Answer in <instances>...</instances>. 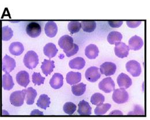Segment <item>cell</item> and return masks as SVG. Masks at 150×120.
Listing matches in <instances>:
<instances>
[{
    "instance_id": "obj_1",
    "label": "cell",
    "mask_w": 150,
    "mask_h": 120,
    "mask_svg": "<svg viewBox=\"0 0 150 120\" xmlns=\"http://www.w3.org/2000/svg\"><path fill=\"white\" fill-rule=\"evenodd\" d=\"M23 62L25 66L30 70L35 68L39 63V59L37 53L33 51H28L24 55Z\"/></svg>"
},
{
    "instance_id": "obj_2",
    "label": "cell",
    "mask_w": 150,
    "mask_h": 120,
    "mask_svg": "<svg viewBox=\"0 0 150 120\" xmlns=\"http://www.w3.org/2000/svg\"><path fill=\"white\" fill-rule=\"evenodd\" d=\"M112 99L114 102L118 104H122L127 102L129 99L128 92L123 89H116L114 91Z\"/></svg>"
},
{
    "instance_id": "obj_3",
    "label": "cell",
    "mask_w": 150,
    "mask_h": 120,
    "mask_svg": "<svg viewBox=\"0 0 150 120\" xmlns=\"http://www.w3.org/2000/svg\"><path fill=\"white\" fill-rule=\"evenodd\" d=\"M25 97L24 89L13 92L10 96L11 103L16 107L21 106L23 105Z\"/></svg>"
},
{
    "instance_id": "obj_4",
    "label": "cell",
    "mask_w": 150,
    "mask_h": 120,
    "mask_svg": "<svg viewBox=\"0 0 150 120\" xmlns=\"http://www.w3.org/2000/svg\"><path fill=\"white\" fill-rule=\"evenodd\" d=\"M58 45L65 53L69 52L74 47V39L68 35H65L58 40Z\"/></svg>"
},
{
    "instance_id": "obj_5",
    "label": "cell",
    "mask_w": 150,
    "mask_h": 120,
    "mask_svg": "<svg viewBox=\"0 0 150 120\" xmlns=\"http://www.w3.org/2000/svg\"><path fill=\"white\" fill-rule=\"evenodd\" d=\"M126 69L133 77H139L142 73L140 64L136 60H130L126 64Z\"/></svg>"
},
{
    "instance_id": "obj_6",
    "label": "cell",
    "mask_w": 150,
    "mask_h": 120,
    "mask_svg": "<svg viewBox=\"0 0 150 120\" xmlns=\"http://www.w3.org/2000/svg\"><path fill=\"white\" fill-rule=\"evenodd\" d=\"M41 27L37 22H30L26 27V32L33 38L38 37L41 33Z\"/></svg>"
},
{
    "instance_id": "obj_7",
    "label": "cell",
    "mask_w": 150,
    "mask_h": 120,
    "mask_svg": "<svg viewBox=\"0 0 150 120\" xmlns=\"http://www.w3.org/2000/svg\"><path fill=\"white\" fill-rule=\"evenodd\" d=\"M129 47L124 43L120 42L115 44L114 52L115 55L120 58H124L128 56Z\"/></svg>"
},
{
    "instance_id": "obj_8",
    "label": "cell",
    "mask_w": 150,
    "mask_h": 120,
    "mask_svg": "<svg viewBox=\"0 0 150 120\" xmlns=\"http://www.w3.org/2000/svg\"><path fill=\"white\" fill-rule=\"evenodd\" d=\"M101 76L100 70L97 67H90L88 68L85 73L86 80L90 82H95L98 80Z\"/></svg>"
},
{
    "instance_id": "obj_9",
    "label": "cell",
    "mask_w": 150,
    "mask_h": 120,
    "mask_svg": "<svg viewBox=\"0 0 150 120\" xmlns=\"http://www.w3.org/2000/svg\"><path fill=\"white\" fill-rule=\"evenodd\" d=\"M99 89L106 93H110L114 90L115 83L112 78L108 77L101 80L98 84Z\"/></svg>"
},
{
    "instance_id": "obj_10",
    "label": "cell",
    "mask_w": 150,
    "mask_h": 120,
    "mask_svg": "<svg viewBox=\"0 0 150 120\" xmlns=\"http://www.w3.org/2000/svg\"><path fill=\"white\" fill-rule=\"evenodd\" d=\"M117 69L116 65L112 62L106 61L103 63L100 67V71L102 74L106 77L114 75Z\"/></svg>"
},
{
    "instance_id": "obj_11",
    "label": "cell",
    "mask_w": 150,
    "mask_h": 120,
    "mask_svg": "<svg viewBox=\"0 0 150 120\" xmlns=\"http://www.w3.org/2000/svg\"><path fill=\"white\" fill-rule=\"evenodd\" d=\"M16 67V61L8 55H6L2 60V71L5 73L12 72Z\"/></svg>"
},
{
    "instance_id": "obj_12",
    "label": "cell",
    "mask_w": 150,
    "mask_h": 120,
    "mask_svg": "<svg viewBox=\"0 0 150 120\" xmlns=\"http://www.w3.org/2000/svg\"><path fill=\"white\" fill-rule=\"evenodd\" d=\"M117 81L118 86L123 89H128L132 84L131 78L124 73H121L118 75Z\"/></svg>"
},
{
    "instance_id": "obj_13",
    "label": "cell",
    "mask_w": 150,
    "mask_h": 120,
    "mask_svg": "<svg viewBox=\"0 0 150 120\" xmlns=\"http://www.w3.org/2000/svg\"><path fill=\"white\" fill-rule=\"evenodd\" d=\"M16 80L20 86L26 87L30 82L29 74L25 71L19 72L16 77Z\"/></svg>"
},
{
    "instance_id": "obj_14",
    "label": "cell",
    "mask_w": 150,
    "mask_h": 120,
    "mask_svg": "<svg viewBox=\"0 0 150 120\" xmlns=\"http://www.w3.org/2000/svg\"><path fill=\"white\" fill-rule=\"evenodd\" d=\"M144 45V41L143 39L136 35L133 36L129 40V49L133 51H137L141 49Z\"/></svg>"
},
{
    "instance_id": "obj_15",
    "label": "cell",
    "mask_w": 150,
    "mask_h": 120,
    "mask_svg": "<svg viewBox=\"0 0 150 120\" xmlns=\"http://www.w3.org/2000/svg\"><path fill=\"white\" fill-rule=\"evenodd\" d=\"M58 27L54 21H48L45 27V32L49 38H54L56 35Z\"/></svg>"
},
{
    "instance_id": "obj_16",
    "label": "cell",
    "mask_w": 150,
    "mask_h": 120,
    "mask_svg": "<svg viewBox=\"0 0 150 120\" xmlns=\"http://www.w3.org/2000/svg\"><path fill=\"white\" fill-rule=\"evenodd\" d=\"M78 113L80 115H91L92 108L88 102L85 100L80 101L78 104Z\"/></svg>"
},
{
    "instance_id": "obj_17",
    "label": "cell",
    "mask_w": 150,
    "mask_h": 120,
    "mask_svg": "<svg viewBox=\"0 0 150 120\" xmlns=\"http://www.w3.org/2000/svg\"><path fill=\"white\" fill-rule=\"evenodd\" d=\"M51 87L54 89H60L64 84V78L59 73H55L49 82Z\"/></svg>"
},
{
    "instance_id": "obj_18",
    "label": "cell",
    "mask_w": 150,
    "mask_h": 120,
    "mask_svg": "<svg viewBox=\"0 0 150 120\" xmlns=\"http://www.w3.org/2000/svg\"><path fill=\"white\" fill-rule=\"evenodd\" d=\"M54 67V61L53 60L45 59L41 65L42 72L46 77L50 75L53 71Z\"/></svg>"
},
{
    "instance_id": "obj_19",
    "label": "cell",
    "mask_w": 150,
    "mask_h": 120,
    "mask_svg": "<svg viewBox=\"0 0 150 120\" xmlns=\"http://www.w3.org/2000/svg\"><path fill=\"white\" fill-rule=\"evenodd\" d=\"M44 54L49 59L54 58L58 52V49L54 44L52 43H47L43 48Z\"/></svg>"
},
{
    "instance_id": "obj_20",
    "label": "cell",
    "mask_w": 150,
    "mask_h": 120,
    "mask_svg": "<svg viewBox=\"0 0 150 120\" xmlns=\"http://www.w3.org/2000/svg\"><path fill=\"white\" fill-rule=\"evenodd\" d=\"M24 46L22 43L20 42H13L11 44L9 47L10 53L14 56H19L24 51Z\"/></svg>"
},
{
    "instance_id": "obj_21",
    "label": "cell",
    "mask_w": 150,
    "mask_h": 120,
    "mask_svg": "<svg viewBox=\"0 0 150 120\" xmlns=\"http://www.w3.org/2000/svg\"><path fill=\"white\" fill-rule=\"evenodd\" d=\"M99 52L98 47L93 44L88 45L85 50V55L90 59H95L98 56Z\"/></svg>"
},
{
    "instance_id": "obj_22",
    "label": "cell",
    "mask_w": 150,
    "mask_h": 120,
    "mask_svg": "<svg viewBox=\"0 0 150 120\" xmlns=\"http://www.w3.org/2000/svg\"><path fill=\"white\" fill-rule=\"evenodd\" d=\"M25 97V99L27 105H33L34 103L35 99L37 96V90L31 87L27 89H24Z\"/></svg>"
},
{
    "instance_id": "obj_23",
    "label": "cell",
    "mask_w": 150,
    "mask_h": 120,
    "mask_svg": "<svg viewBox=\"0 0 150 120\" xmlns=\"http://www.w3.org/2000/svg\"><path fill=\"white\" fill-rule=\"evenodd\" d=\"M81 80V74L79 72L71 71L67 74L66 80L67 83L72 85L78 83Z\"/></svg>"
},
{
    "instance_id": "obj_24",
    "label": "cell",
    "mask_w": 150,
    "mask_h": 120,
    "mask_svg": "<svg viewBox=\"0 0 150 120\" xmlns=\"http://www.w3.org/2000/svg\"><path fill=\"white\" fill-rule=\"evenodd\" d=\"M86 65V61L81 57H77L69 62V66L70 68L76 70H81Z\"/></svg>"
},
{
    "instance_id": "obj_25",
    "label": "cell",
    "mask_w": 150,
    "mask_h": 120,
    "mask_svg": "<svg viewBox=\"0 0 150 120\" xmlns=\"http://www.w3.org/2000/svg\"><path fill=\"white\" fill-rule=\"evenodd\" d=\"M14 82L12 76L6 73L2 76V87L5 90H11L14 86Z\"/></svg>"
},
{
    "instance_id": "obj_26",
    "label": "cell",
    "mask_w": 150,
    "mask_h": 120,
    "mask_svg": "<svg viewBox=\"0 0 150 120\" xmlns=\"http://www.w3.org/2000/svg\"><path fill=\"white\" fill-rule=\"evenodd\" d=\"M50 99L46 94H42L39 96V99L37 102V105L40 108L46 110L49 107L50 104Z\"/></svg>"
},
{
    "instance_id": "obj_27",
    "label": "cell",
    "mask_w": 150,
    "mask_h": 120,
    "mask_svg": "<svg viewBox=\"0 0 150 120\" xmlns=\"http://www.w3.org/2000/svg\"><path fill=\"white\" fill-rule=\"evenodd\" d=\"M122 39V34L117 31H112L108 35L107 40L110 44L120 43Z\"/></svg>"
},
{
    "instance_id": "obj_28",
    "label": "cell",
    "mask_w": 150,
    "mask_h": 120,
    "mask_svg": "<svg viewBox=\"0 0 150 120\" xmlns=\"http://www.w3.org/2000/svg\"><path fill=\"white\" fill-rule=\"evenodd\" d=\"M81 23L82 29L86 32H93L96 27V23L94 21H83Z\"/></svg>"
},
{
    "instance_id": "obj_29",
    "label": "cell",
    "mask_w": 150,
    "mask_h": 120,
    "mask_svg": "<svg viewBox=\"0 0 150 120\" xmlns=\"http://www.w3.org/2000/svg\"><path fill=\"white\" fill-rule=\"evenodd\" d=\"M86 90V84L80 83L72 86V91L76 96H81L85 93Z\"/></svg>"
},
{
    "instance_id": "obj_30",
    "label": "cell",
    "mask_w": 150,
    "mask_h": 120,
    "mask_svg": "<svg viewBox=\"0 0 150 120\" xmlns=\"http://www.w3.org/2000/svg\"><path fill=\"white\" fill-rule=\"evenodd\" d=\"M111 105L110 103H103L96 106L94 110V113L96 115H103L110 109Z\"/></svg>"
},
{
    "instance_id": "obj_31",
    "label": "cell",
    "mask_w": 150,
    "mask_h": 120,
    "mask_svg": "<svg viewBox=\"0 0 150 120\" xmlns=\"http://www.w3.org/2000/svg\"><path fill=\"white\" fill-rule=\"evenodd\" d=\"M81 27V23L79 21H72L69 22L68 28L71 34H74L79 32Z\"/></svg>"
},
{
    "instance_id": "obj_32",
    "label": "cell",
    "mask_w": 150,
    "mask_h": 120,
    "mask_svg": "<svg viewBox=\"0 0 150 120\" xmlns=\"http://www.w3.org/2000/svg\"><path fill=\"white\" fill-rule=\"evenodd\" d=\"M2 39L4 41H8L10 40L13 35V32L12 29L10 27H9V26L3 27L2 28Z\"/></svg>"
},
{
    "instance_id": "obj_33",
    "label": "cell",
    "mask_w": 150,
    "mask_h": 120,
    "mask_svg": "<svg viewBox=\"0 0 150 120\" xmlns=\"http://www.w3.org/2000/svg\"><path fill=\"white\" fill-rule=\"evenodd\" d=\"M105 97L100 93H96L94 94L91 98V102L94 105H100L103 104L105 101Z\"/></svg>"
},
{
    "instance_id": "obj_34",
    "label": "cell",
    "mask_w": 150,
    "mask_h": 120,
    "mask_svg": "<svg viewBox=\"0 0 150 120\" xmlns=\"http://www.w3.org/2000/svg\"><path fill=\"white\" fill-rule=\"evenodd\" d=\"M63 110L66 114L72 115L76 110V105L72 102H68L64 104Z\"/></svg>"
},
{
    "instance_id": "obj_35",
    "label": "cell",
    "mask_w": 150,
    "mask_h": 120,
    "mask_svg": "<svg viewBox=\"0 0 150 120\" xmlns=\"http://www.w3.org/2000/svg\"><path fill=\"white\" fill-rule=\"evenodd\" d=\"M33 82L35 85H40L44 83L45 78L42 77L40 73H34L32 75Z\"/></svg>"
},
{
    "instance_id": "obj_36",
    "label": "cell",
    "mask_w": 150,
    "mask_h": 120,
    "mask_svg": "<svg viewBox=\"0 0 150 120\" xmlns=\"http://www.w3.org/2000/svg\"><path fill=\"white\" fill-rule=\"evenodd\" d=\"M79 46L74 43V47L69 52H65L67 57L68 58H70L74 55H75V54H76L77 53V52L79 51Z\"/></svg>"
},
{
    "instance_id": "obj_37",
    "label": "cell",
    "mask_w": 150,
    "mask_h": 120,
    "mask_svg": "<svg viewBox=\"0 0 150 120\" xmlns=\"http://www.w3.org/2000/svg\"><path fill=\"white\" fill-rule=\"evenodd\" d=\"M142 23L141 21H127V25L131 28H135L139 27Z\"/></svg>"
},
{
    "instance_id": "obj_38",
    "label": "cell",
    "mask_w": 150,
    "mask_h": 120,
    "mask_svg": "<svg viewBox=\"0 0 150 120\" xmlns=\"http://www.w3.org/2000/svg\"><path fill=\"white\" fill-rule=\"evenodd\" d=\"M108 23L109 25L112 28H119L123 24L122 21H109Z\"/></svg>"
},
{
    "instance_id": "obj_39",
    "label": "cell",
    "mask_w": 150,
    "mask_h": 120,
    "mask_svg": "<svg viewBox=\"0 0 150 120\" xmlns=\"http://www.w3.org/2000/svg\"><path fill=\"white\" fill-rule=\"evenodd\" d=\"M43 114V113L42 112H39L37 109L34 110L32 112V113H31V115H33V114H35V115H37V114H42V115Z\"/></svg>"
}]
</instances>
